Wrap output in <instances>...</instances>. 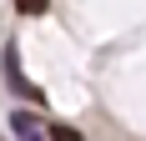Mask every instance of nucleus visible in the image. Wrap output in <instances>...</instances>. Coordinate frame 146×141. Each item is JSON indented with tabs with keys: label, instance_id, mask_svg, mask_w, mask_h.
Returning a JSON list of instances; mask_svg holds the SVG:
<instances>
[{
	"label": "nucleus",
	"instance_id": "obj_1",
	"mask_svg": "<svg viewBox=\"0 0 146 141\" xmlns=\"http://www.w3.org/2000/svg\"><path fill=\"white\" fill-rule=\"evenodd\" d=\"M10 131H15L20 141H45V131H40V121H35L30 111H15V116H10Z\"/></svg>",
	"mask_w": 146,
	"mask_h": 141
},
{
	"label": "nucleus",
	"instance_id": "obj_2",
	"mask_svg": "<svg viewBox=\"0 0 146 141\" xmlns=\"http://www.w3.org/2000/svg\"><path fill=\"white\" fill-rule=\"evenodd\" d=\"M50 141H81V131H71V126H50Z\"/></svg>",
	"mask_w": 146,
	"mask_h": 141
}]
</instances>
